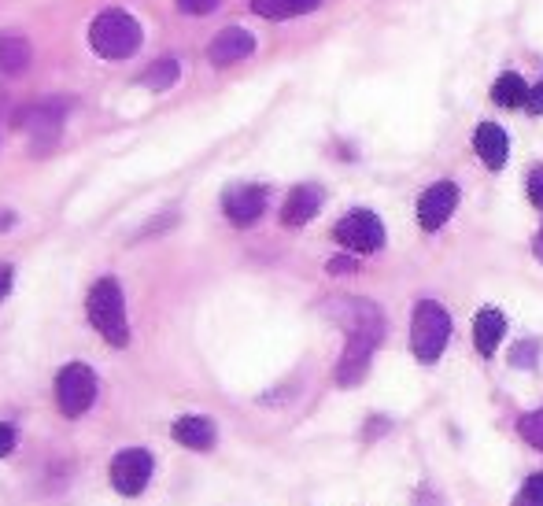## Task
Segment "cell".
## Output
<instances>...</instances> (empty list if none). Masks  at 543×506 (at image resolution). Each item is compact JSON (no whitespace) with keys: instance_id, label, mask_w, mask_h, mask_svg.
<instances>
[{"instance_id":"12","label":"cell","mask_w":543,"mask_h":506,"mask_svg":"<svg viewBox=\"0 0 543 506\" xmlns=\"http://www.w3.org/2000/svg\"><path fill=\"white\" fill-rule=\"evenodd\" d=\"M318 207H322V189L318 185H296L289 193V200H285V207H281V222L289 229L307 226L318 215Z\"/></svg>"},{"instance_id":"15","label":"cell","mask_w":543,"mask_h":506,"mask_svg":"<svg viewBox=\"0 0 543 506\" xmlns=\"http://www.w3.org/2000/svg\"><path fill=\"white\" fill-rule=\"evenodd\" d=\"M503 333H507V318L495 311V307H484V311L473 318V344H477L481 355H495Z\"/></svg>"},{"instance_id":"24","label":"cell","mask_w":543,"mask_h":506,"mask_svg":"<svg viewBox=\"0 0 543 506\" xmlns=\"http://www.w3.org/2000/svg\"><path fill=\"white\" fill-rule=\"evenodd\" d=\"M529 200L536 207H543V167H536L529 174Z\"/></svg>"},{"instance_id":"19","label":"cell","mask_w":543,"mask_h":506,"mask_svg":"<svg viewBox=\"0 0 543 506\" xmlns=\"http://www.w3.org/2000/svg\"><path fill=\"white\" fill-rule=\"evenodd\" d=\"M178 74H181L178 60H156L145 74H141V82H145L148 89H156V93H163V89H170V85L178 82Z\"/></svg>"},{"instance_id":"3","label":"cell","mask_w":543,"mask_h":506,"mask_svg":"<svg viewBox=\"0 0 543 506\" xmlns=\"http://www.w3.org/2000/svg\"><path fill=\"white\" fill-rule=\"evenodd\" d=\"M451 340V314L436 300H422L411 318V348L422 362H436Z\"/></svg>"},{"instance_id":"10","label":"cell","mask_w":543,"mask_h":506,"mask_svg":"<svg viewBox=\"0 0 543 506\" xmlns=\"http://www.w3.org/2000/svg\"><path fill=\"white\" fill-rule=\"evenodd\" d=\"M222 211L233 226H252L266 211V189L263 185H233L222 196Z\"/></svg>"},{"instance_id":"23","label":"cell","mask_w":543,"mask_h":506,"mask_svg":"<svg viewBox=\"0 0 543 506\" xmlns=\"http://www.w3.org/2000/svg\"><path fill=\"white\" fill-rule=\"evenodd\" d=\"M222 0H178V8L185 15H207V12H215Z\"/></svg>"},{"instance_id":"13","label":"cell","mask_w":543,"mask_h":506,"mask_svg":"<svg viewBox=\"0 0 543 506\" xmlns=\"http://www.w3.org/2000/svg\"><path fill=\"white\" fill-rule=\"evenodd\" d=\"M473 148H477V156H481L488 167L499 170L510 156V137H507V130H503V126H495V122H481V126L473 130Z\"/></svg>"},{"instance_id":"1","label":"cell","mask_w":543,"mask_h":506,"mask_svg":"<svg viewBox=\"0 0 543 506\" xmlns=\"http://www.w3.org/2000/svg\"><path fill=\"white\" fill-rule=\"evenodd\" d=\"M141 41H145V30L126 8H104L89 26V45L100 60H130L141 49Z\"/></svg>"},{"instance_id":"16","label":"cell","mask_w":543,"mask_h":506,"mask_svg":"<svg viewBox=\"0 0 543 506\" xmlns=\"http://www.w3.org/2000/svg\"><path fill=\"white\" fill-rule=\"evenodd\" d=\"M34 60V49L23 34H0V74H23Z\"/></svg>"},{"instance_id":"9","label":"cell","mask_w":543,"mask_h":506,"mask_svg":"<svg viewBox=\"0 0 543 506\" xmlns=\"http://www.w3.org/2000/svg\"><path fill=\"white\" fill-rule=\"evenodd\" d=\"M455 207H459V185L455 181H436L418 200V226L425 233H436L447 218L455 215Z\"/></svg>"},{"instance_id":"11","label":"cell","mask_w":543,"mask_h":506,"mask_svg":"<svg viewBox=\"0 0 543 506\" xmlns=\"http://www.w3.org/2000/svg\"><path fill=\"white\" fill-rule=\"evenodd\" d=\"M255 52V37L241 26H226L222 34H215V41L207 45V60L215 67H233V63L248 60Z\"/></svg>"},{"instance_id":"30","label":"cell","mask_w":543,"mask_h":506,"mask_svg":"<svg viewBox=\"0 0 543 506\" xmlns=\"http://www.w3.org/2000/svg\"><path fill=\"white\" fill-rule=\"evenodd\" d=\"M532 252H536V259L543 263V229H540V237H536V244H532Z\"/></svg>"},{"instance_id":"22","label":"cell","mask_w":543,"mask_h":506,"mask_svg":"<svg viewBox=\"0 0 543 506\" xmlns=\"http://www.w3.org/2000/svg\"><path fill=\"white\" fill-rule=\"evenodd\" d=\"M536 351H540V344H536V340H525V344H518V348L510 351V362L521 366V370H529L532 359H536Z\"/></svg>"},{"instance_id":"2","label":"cell","mask_w":543,"mask_h":506,"mask_svg":"<svg viewBox=\"0 0 543 506\" xmlns=\"http://www.w3.org/2000/svg\"><path fill=\"white\" fill-rule=\"evenodd\" d=\"M85 311H89V322L100 337L108 340L111 348H126L130 344V322H126V300H122V289L115 278H100L89 296H85Z\"/></svg>"},{"instance_id":"29","label":"cell","mask_w":543,"mask_h":506,"mask_svg":"<svg viewBox=\"0 0 543 506\" xmlns=\"http://www.w3.org/2000/svg\"><path fill=\"white\" fill-rule=\"evenodd\" d=\"M15 226V215L12 211H0V233H4V229H12Z\"/></svg>"},{"instance_id":"25","label":"cell","mask_w":543,"mask_h":506,"mask_svg":"<svg viewBox=\"0 0 543 506\" xmlns=\"http://www.w3.org/2000/svg\"><path fill=\"white\" fill-rule=\"evenodd\" d=\"M15 451V429H8V425H0V458L12 455Z\"/></svg>"},{"instance_id":"4","label":"cell","mask_w":543,"mask_h":506,"mask_svg":"<svg viewBox=\"0 0 543 506\" xmlns=\"http://www.w3.org/2000/svg\"><path fill=\"white\" fill-rule=\"evenodd\" d=\"M97 399V374L85 362H67L56 377V403L67 418H82Z\"/></svg>"},{"instance_id":"27","label":"cell","mask_w":543,"mask_h":506,"mask_svg":"<svg viewBox=\"0 0 543 506\" xmlns=\"http://www.w3.org/2000/svg\"><path fill=\"white\" fill-rule=\"evenodd\" d=\"M12 281H15V270L12 266H0V300L12 292Z\"/></svg>"},{"instance_id":"5","label":"cell","mask_w":543,"mask_h":506,"mask_svg":"<svg viewBox=\"0 0 543 506\" xmlns=\"http://www.w3.org/2000/svg\"><path fill=\"white\" fill-rule=\"evenodd\" d=\"M381 333H385V322L381 326H362V329H351L348 333V348L340 355V366H337V385L351 388L359 385L366 370H370V359H374V348L381 344Z\"/></svg>"},{"instance_id":"17","label":"cell","mask_w":543,"mask_h":506,"mask_svg":"<svg viewBox=\"0 0 543 506\" xmlns=\"http://www.w3.org/2000/svg\"><path fill=\"white\" fill-rule=\"evenodd\" d=\"M492 100L499 108H525V104H529V85L521 82V74L514 71L499 74L492 85Z\"/></svg>"},{"instance_id":"21","label":"cell","mask_w":543,"mask_h":506,"mask_svg":"<svg viewBox=\"0 0 543 506\" xmlns=\"http://www.w3.org/2000/svg\"><path fill=\"white\" fill-rule=\"evenodd\" d=\"M514 506H543V473H532L529 481L521 484V492L514 495Z\"/></svg>"},{"instance_id":"14","label":"cell","mask_w":543,"mask_h":506,"mask_svg":"<svg viewBox=\"0 0 543 506\" xmlns=\"http://www.w3.org/2000/svg\"><path fill=\"white\" fill-rule=\"evenodd\" d=\"M174 440L185 447H193V451H211L218 440V429L211 418H204V414H185V418L174 422Z\"/></svg>"},{"instance_id":"8","label":"cell","mask_w":543,"mask_h":506,"mask_svg":"<svg viewBox=\"0 0 543 506\" xmlns=\"http://www.w3.org/2000/svg\"><path fill=\"white\" fill-rule=\"evenodd\" d=\"M337 241L355 255H370L385 244V226L374 211H348L337 222Z\"/></svg>"},{"instance_id":"6","label":"cell","mask_w":543,"mask_h":506,"mask_svg":"<svg viewBox=\"0 0 543 506\" xmlns=\"http://www.w3.org/2000/svg\"><path fill=\"white\" fill-rule=\"evenodd\" d=\"M63 115H67L63 100H41V104H30V108L19 111L15 126L34 137V152H45V148H52L60 141Z\"/></svg>"},{"instance_id":"20","label":"cell","mask_w":543,"mask_h":506,"mask_svg":"<svg viewBox=\"0 0 543 506\" xmlns=\"http://www.w3.org/2000/svg\"><path fill=\"white\" fill-rule=\"evenodd\" d=\"M518 433L529 447L543 451V410H532V414H525V418L518 422Z\"/></svg>"},{"instance_id":"7","label":"cell","mask_w":543,"mask_h":506,"mask_svg":"<svg viewBox=\"0 0 543 506\" xmlns=\"http://www.w3.org/2000/svg\"><path fill=\"white\" fill-rule=\"evenodd\" d=\"M152 470H156V462H152L145 447H126V451L111 458V488L133 499V495H141L148 488Z\"/></svg>"},{"instance_id":"18","label":"cell","mask_w":543,"mask_h":506,"mask_svg":"<svg viewBox=\"0 0 543 506\" xmlns=\"http://www.w3.org/2000/svg\"><path fill=\"white\" fill-rule=\"evenodd\" d=\"M322 0H252V12L263 19H292V15L314 12Z\"/></svg>"},{"instance_id":"26","label":"cell","mask_w":543,"mask_h":506,"mask_svg":"<svg viewBox=\"0 0 543 506\" xmlns=\"http://www.w3.org/2000/svg\"><path fill=\"white\" fill-rule=\"evenodd\" d=\"M525 108H529L532 115H543V78L536 89H529V104H525Z\"/></svg>"},{"instance_id":"28","label":"cell","mask_w":543,"mask_h":506,"mask_svg":"<svg viewBox=\"0 0 543 506\" xmlns=\"http://www.w3.org/2000/svg\"><path fill=\"white\" fill-rule=\"evenodd\" d=\"M326 270L329 274H351V270H355V259H329Z\"/></svg>"}]
</instances>
